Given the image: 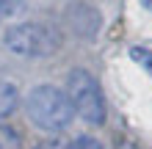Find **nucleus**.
Wrapping results in <instances>:
<instances>
[{
	"instance_id": "f257e3e1",
	"label": "nucleus",
	"mask_w": 152,
	"mask_h": 149,
	"mask_svg": "<svg viewBox=\"0 0 152 149\" xmlns=\"http://www.w3.org/2000/svg\"><path fill=\"white\" fill-rule=\"evenodd\" d=\"M25 110H28V119L44 133H61L64 127H69L75 116V105L69 94L56 86L31 89V94L25 97Z\"/></svg>"
},
{
	"instance_id": "f03ea898",
	"label": "nucleus",
	"mask_w": 152,
	"mask_h": 149,
	"mask_svg": "<svg viewBox=\"0 0 152 149\" xmlns=\"http://www.w3.org/2000/svg\"><path fill=\"white\" fill-rule=\"evenodd\" d=\"M3 44L22 58H47L61 47V33L44 22H20L6 31Z\"/></svg>"
},
{
	"instance_id": "7ed1b4c3",
	"label": "nucleus",
	"mask_w": 152,
	"mask_h": 149,
	"mask_svg": "<svg viewBox=\"0 0 152 149\" xmlns=\"http://www.w3.org/2000/svg\"><path fill=\"white\" fill-rule=\"evenodd\" d=\"M66 94L75 105V113L88 124H102L105 121V97L100 83L94 80L86 69H72L66 77Z\"/></svg>"
},
{
	"instance_id": "20e7f679",
	"label": "nucleus",
	"mask_w": 152,
	"mask_h": 149,
	"mask_svg": "<svg viewBox=\"0 0 152 149\" xmlns=\"http://www.w3.org/2000/svg\"><path fill=\"white\" fill-rule=\"evenodd\" d=\"M17 105H20V91H17V86L0 83V119L11 116V113L17 110Z\"/></svg>"
},
{
	"instance_id": "39448f33",
	"label": "nucleus",
	"mask_w": 152,
	"mask_h": 149,
	"mask_svg": "<svg viewBox=\"0 0 152 149\" xmlns=\"http://www.w3.org/2000/svg\"><path fill=\"white\" fill-rule=\"evenodd\" d=\"M28 6V0H0V22L8 17H20Z\"/></svg>"
},
{
	"instance_id": "423d86ee",
	"label": "nucleus",
	"mask_w": 152,
	"mask_h": 149,
	"mask_svg": "<svg viewBox=\"0 0 152 149\" xmlns=\"http://www.w3.org/2000/svg\"><path fill=\"white\" fill-rule=\"evenodd\" d=\"M20 135L14 133L11 127H6V124H0V149H20Z\"/></svg>"
},
{
	"instance_id": "0eeeda50",
	"label": "nucleus",
	"mask_w": 152,
	"mask_h": 149,
	"mask_svg": "<svg viewBox=\"0 0 152 149\" xmlns=\"http://www.w3.org/2000/svg\"><path fill=\"white\" fill-rule=\"evenodd\" d=\"M130 55H133V61H136L138 66H144L147 72L152 75V50H147V47H133Z\"/></svg>"
},
{
	"instance_id": "6e6552de",
	"label": "nucleus",
	"mask_w": 152,
	"mask_h": 149,
	"mask_svg": "<svg viewBox=\"0 0 152 149\" xmlns=\"http://www.w3.org/2000/svg\"><path fill=\"white\" fill-rule=\"evenodd\" d=\"M66 149H102V144L97 141V138H91V135H80V138H75Z\"/></svg>"
},
{
	"instance_id": "1a4fd4ad",
	"label": "nucleus",
	"mask_w": 152,
	"mask_h": 149,
	"mask_svg": "<svg viewBox=\"0 0 152 149\" xmlns=\"http://www.w3.org/2000/svg\"><path fill=\"white\" fill-rule=\"evenodd\" d=\"M36 149H66V146L61 144V141H42Z\"/></svg>"
},
{
	"instance_id": "9d476101",
	"label": "nucleus",
	"mask_w": 152,
	"mask_h": 149,
	"mask_svg": "<svg viewBox=\"0 0 152 149\" xmlns=\"http://www.w3.org/2000/svg\"><path fill=\"white\" fill-rule=\"evenodd\" d=\"M141 6H144V8H149V11H152V0H141Z\"/></svg>"
},
{
	"instance_id": "9b49d317",
	"label": "nucleus",
	"mask_w": 152,
	"mask_h": 149,
	"mask_svg": "<svg viewBox=\"0 0 152 149\" xmlns=\"http://www.w3.org/2000/svg\"><path fill=\"white\" fill-rule=\"evenodd\" d=\"M119 149H136V146H133V144H122Z\"/></svg>"
}]
</instances>
